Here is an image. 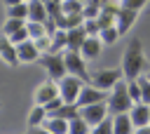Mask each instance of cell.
I'll return each instance as SVG.
<instances>
[{
    "label": "cell",
    "instance_id": "10",
    "mask_svg": "<svg viewBox=\"0 0 150 134\" xmlns=\"http://www.w3.org/2000/svg\"><path fill=\"white\" fill-rule=\"evenodd\" d=\"M0 59L7 63V66H16L19 63V54H16V45L12 42L9 35H0Z\"/></svg>",
    "mask_w": 150,
    "mask_h": 134
},
{
    "label": "cell",
    "instance_id": "11",
    "mask_svg": "<svg viewBox=\"0 0 150 134\" xmlns=\"http://www.w3.org/2000/svg\"><path fill=\"white\" fill-rule=\"evenodd\" d=\"M54 96H59V82H56V80H52V78H49V80H45V82L35 89V103H42V106H45V103H47V101H52Z\"/></svg>",
    "mask_w": 150,
    "mask_h": 134
},
{
    "label": "cell",
    "instance_id": "27",
    "mask_svg": "<svg viewBox=\"0 0 150 134\" xmlns=\"http://www.w3.org/2000/svg\"><path fill=\"white\" fill-rule=\"evenodd\" d=\"M61 9H63V14H82L84 2L82 0H63L61 2Z\"/></svg>",
    "mask_w": 150,
    "mask_h": 134
},
{
    "label": "cell",
    "instance_id": "22",
    "mask_svg": "<svg viewBox=\"0 0 150 134\" xmlns=\"http://www.w3.org/2000/svg\"><path fill=\"white\" fill-rule=\"evenodd\" d=\"M68 132H73V134H87V132H91V125L82 115H77V118L68 120Z\"/></svg>",
    "mask_w": 150,
    "mask_h": 134
},
{
    "label": "cell",
    "instance_id": "20",
    "mask_svg": "<svg viewBox=\"0 0 150 134\" xmlns=\"http://www.w3.org/2000/svg\"><path fill=\"white\" fill-rule=\"evenodd\" d=\"M45 120H47V108H45L42 103H35V108H33L30 115H28V129H33V127H42Z\"/></svg>",
    "mask_w": 150,
    "mask_h": 134
},
{
    "label": "cell",
    "instance_id": "36",
    "mask_svg": "<svg viewBox=\"0 0 150 134\" xmlns=\"http://www.w3.org/2000/svg\"><path fill=\"white\" fill-rule=\"evenodd\" d=\"M45 5H47V12H49V16H59L63 9H61V2H54V0H45Z\"/></svg>",
    "mask_w": 150,
    "mask_h": 134
},
{
    "label": "cell",
    "instance_id": "38",
    "mask_svg": "<svg viewBox=\"0 0 150 134\" xmlns=\"http://www.w3.org/2000/svg\"><path fill=\"white\" fill-rule=\"evenodd\" d=\"M145 2L148 0H122V7H129V9H141V7H145Z\"/></svg>",
    "mask_w": 150,
    "mask_h": 134
},
{
    "label": "cell",
    "instance_id": "6",
    "mask_svg": "<svg viewBox=\"0 0 150 134\" xmlns=\"http://www.w3.org/2000/svg\"><path fill=\"white\" fill-rule=\"evenodd\" d=\"M63 56H66L68 73H73V75H77V78H82L84 82H91V75L87 73V66H84V56H82L77 49H66V52H63Z\"/></svg>",
    "mask_w": 150,
    "mask_h": 134
},
{
    "label": "cell",
    "instance_id": "8",
    "mask_svg": "<svg viewBox=\"0 0 150 134\" xmlns=\"http://www.w3.org/2000/svg\"><path fill=\"white\" fill-rule=\"evenodd\" d=\"M96 101H108L105 89H98L96 85L84 82V85H82V92H80V96H77V106H89V103H96Z\"/></svg>",
    "mask_w": 150,
    "mask_h": 134
},
{
    "label": "cell",
    "instance_id": "13",
    "mask_svg": "<svg viewBox=\"0 0 150 134\" xmlns=\"http://www.w3.org/2000/svg\"><path fill=\"white\" fill-rule=\"evenodd\" d=\"M101 47H103V40H101L98 35H87V40H84L82 47H80V54H82L84 59H96V56L101 54Z\"/></svg>",
    "mask_w": 150,
    "mask_h": 134
},
{
    "label": "cell",
    "instance_id": "28",
    "mask_svg": "<svg viewBox=\"0 0 150 134\" xmlns=\"http://www.w3.org/2000/svg\"><path fill=\"white\" fill-rule=\"evenodd\" d=\"M21 26H26V19H14V16H7L5 26H2V33H5V35H12V33H16Z\"/></svg>",
    "mask_w": 150,
    "mask_h": 134
},
{
    "label": "cell",
    "instance_id": "32",
    "mask_svg": "<svg viewBox=\"0 0 150 134\" xmlns=\"http://www.w3.org/2000/svg\"><path fill=\"white\" fill-rule=\"evenodd\" d=\"M63 103H66V101H63V96H61V94H59V96H54L52 101H47V103H45V108H47V115H54V113H56V110H59Z\"/></svg>",
    "mask_w": 150,
    "mask_h": 134
},
{
    "label": "cell",
    "instance_id": "34",
    "mask_svg": "<svg viewBox=\"0 0 150 134\" xmlns=\"http://www.w3.org/2000/svg\"><path fill=\"white\" fill-rule=\"evenodd\" d=\"M84 31H87V35H98L101 33L98 19H84Z\"/></svg>",
    "mask_w": 150,
    "mask_h": 134
},
{
    "label": "cell",
    "instance_id": "21",
    "mask_svg": "<svg viewBox=\"0 0 150 134\" xmlns=\"http://www.w3.org/2000/svg\"><path fill=\"white\" fill-rule=\"evenodd\" d=\"M68 49V31L66 28H56V33L52 35V52H61Z\"/></svg>",
    "mask_w": 150,
    "mask_h": 134
},
{
    "label": "cell",
    "instance_id": "40",
    "mask_svg": "<svg viewBox=\"0 0 150 134\" xmlns=\"http://www.w3.org/2000/svg\"><path fill=\"white\" fill-rule=\"evenodd\" d=\"M54 2H63V0H54Z\"/></svg>",
    "mask_w": 150,
    "mask_h": 134
},
{
    "label": "cell",
    "instance_id": "15",
    "mask_svg": "<svg viewBox=\"0 0 150 134\" xmlns=\"http://www.w3.org/2000/svg\"><path fill=\"white\" fill-rule=\"evenodd\" d=\"M54 21H56V26L59 28H66V31H70V28H75V26H82L84 24V14H59V16H54Z\"/></svg>",
    "mask_w": 150,
    "mask_h": 134
},
{
    "label": "cell",
    "instance_id": "3",
    "mask_svg": "<svg viewBox=\"0 0 150 134\" xmlns=\"http://www.w3.org/2000/svg\"><path fill=\"white\" fill-rule=\"evenodd\" d=\"M108 110H110V115L115 113H127V110H131V106H134V99H131V94H129V87H127V82H117L115 87H112V94H108Z\"/></svg>",
    "mask_w": 150,
    "mask_h": 134
},
{
    "label": "cell",
    "instance_id": "18",
    "mask_svg": "<svg viewBox=\"0 0 150 134\" xmlns=\"http://www.w3.org/2000/svg\"><path fill=\"white\" fill-rule=\"evenodd\" d=\"M84 40H87L84 24H82V26H75V28L68 31V49H77V52H80V47H82Z\"/></svg>",
    "mask_w": 150,
    "mask_h": 134
},
{
    "label": "cell",
    "instance_id": "24",
    "mask_svg": "<svg viewBox=\"0 0 150 134\" xmlns=\"http://www.w3.org/2000/svg\"><path fill=\"white\" fill-rule=\"evenodd\" d=\"M26 26H28V33H30L33 40H38V38H42V35H49L47 28H45V21H33V19H28Z\"/></svg>",
    "mask_w": 150,
    "mask_h": 134
},
{
    "label": "cell",
    "instance_id": "2",
    "mask_svg": "<svg viewBox=\"0 0 150 134\" xmlns=\"http://www.w3.org/2000/svg\"><path fill=\"white\" fill-rule=\"evenodd\" d=\"M38 63L47 71V75L52 80H61L63 75H68V66H66V56L63 52H42L38 56Z\"/></svg>",
    "mask_w": 150,
    "mask_h": 134
},
{
    "label": "cell",
    "instance_id": "30",
    "mask_svg": "<svg viewBox=\"0 0 150 134\" xmlns=\"http://www.w3.org/2000/svg\"><path fill=\"white\" fill-rule=\"evenodd\" d=\"M138 82H141V101L150 103V78H148V75H145V78L138 75Z\"/></svg>",
    "mask_w": 150,
    "mask_h": 134
},
{
    "label": "cell",
    "instance_id": "33",
    "mask_svg": "<svg viewBox=\"0 0 150 134\" xmlns=\"http://www.w3.org/2000/svg\"><path fill=\"white\" fill-rule=\"evenodd\" d=\"M82 14H84V19H96V16L101 14V7H98V5H94V2H84Z\"/></svg>",
    "mask_w": 150,
    "mask_h": 134
},
{
    "label": "cell",
    "instance_id": "12",
    "mask_svg": "<svg viewBox=\"0 0 150 134\" xmlns=\"http://www.w3.org/2000/svg\"><path fill=\"white\" fill-rule=\"evenodd\" d=\"M131 122H134V127L138 129V127H143V125H150V103H145V101H136L134 106H131Z\"/></svg>",
    "mask_w": 150,
    "mask_h": 134
},
{
    "label": "cell",
    "instance_id": "39",
    "mask_svg": "<svg viewBox=\"0 0 150 134\" xmlns=\"http://www.w3.org/2000/svg\"><path fill=\"white\" fill-rule=\"evenodd\" d=\"M19 2H23V0H5V5H7V7H12V5H19Z\"/></svg>",
    "mask_w": 150,
    "mask_h": 134
},
{
    "label": "cell",
    "instance_id": "37",
    "mask_svg": "<svg viewBox=\"0 0 150 134\" xmlns=\"http://www.w3.org/2000/svg\"><path fill=\"white\" fill-rule=\"evenodd\" d=\"M35 42H38L40 52H52V35H42V38H38Z\"/></svg>",
    "mask_w": 150,
    "mask_h": 134
},
{
    "label": "cell",
    "instance_id": "16",
    "mask_svg": "<svg viewBox=\"0 0 150 134\" xmlns=\"http://www.w3.org/2000/svg\"><path fill=\"white\" fill-rule=\"evenodd\" d=\"M47 16H49V12H47L45 0H28V19H33V21H45Z\"/></svg>",
    "mask_w": 150,
    "mask_h": 134
},
{
    "label": "cell",
    "instance_id": "41",
    "mask_svg": "<svg viewBox=\"0 0 150 134\" xmlns=\"http://www.w3.org/2000/svg\"><path fill=\"white\" fill-rule=\"evenodd\" d=\"M148 78H150V68H148Z\"/></svg>",
    "mask_w": 150,
    "mask_h": 134
},
{
    "label": "cell",
    "instance_id": "35",
    "mask_svg": "<svg viewBox=\"0 0 150 134\" xmlns=\"http://www.w3.org/2000/svg\"><path fill=\"white\" fill-rule=\"evenodd\" d=\"M9 38H12V42H14V45H19V42L28 40V38H30V33H28V26H21V28H19L16 33H12Z\"/></svg>",
    "mask_w": 150,
    "mask_h": 134
},
{
    "label": "cell",
    "instance_id": "26",
    "mask_svg": "<svg viewBox=\"0 0 150 134\" xmlns=\"http://www.w3.org/2000/svg\"><path fill=\"white\" fill-rule=\"evenodd\" d=\"M122 33H120V28L117 26H108V28H101V33H98V38L103 40V45H112L117 38H120Z\"/></svg>",
    "mask_w": 150,
    "mask_h": 134
},
{
    "label": "cell",
    "instance_id": "9",
    "mask_svg": "<svg viewBox=\"0 0 150 134\" xmlns=\"http://www.w3.org/2000/svg\"><path fill=\"white\" fill-rule=\"evenodd\" d=\"M16 54H19V61H21V63H33V61H38V56H40L42 52H40L38 42H35L33 38H28V40H23V42L16 45Z\"/></svg>",
    "mask_w": 150,
    "mask_h": 134
},
{
    "label": "cell",
    "instance_id": "7",
    "mask_svg": "<svg viewBox=\"0 0 150 134\" xmlns=\"http://www.w3.org/2000/svg\"><path fill=\"white\" fill-rule=\"evenodd\" d=\"M80 115L91 125V129L105 118V115H110V110H108V103L105 101H96V103H89V106H80Z\"/></svg>",
    "mask_w": 150,
    "mask_h": 134
},
{
    "label": "cell",
    "instance_id": "23",
    "mask_svg": "<svg viewBox=\"0 0 150 134\" xmlns=\"http://www.w3.org/2000/svg\"><path fill=\"white\" fill-rule=\"evenodd\" d=\"M7 16H14V19H26V21H28V0H23V2H19V5L7 7Z\"/></svg>",
    "mask_w": 150,
    "mask_h": 134
},
{
    "label": "cell",
    "instance_id": "29",
    "mask_svg": "<svg viewBox=\"0 0 150 134\" xmlns=\"http://www.w3.org/2000/svg\"><path fill=\"white\" fill-rule=\"evenodd\" d=\"M94 132H96V134H108V132H112V115H105V118L94 127Z\"/></svg>",
    "mask_w": 150,
    "mask_h": 134
},
{
    "label": "cell",
    "instance_id": "25",
    "mask_svg": "<svg viewBox=\"0 0 150 134\" xmlns=\"http://www.w3.org/2000/svg\"><path fill=\"white\" fill-rule=\"evenodd\" d=\"M54 115H59V118H63V120H73V118L80 115V106H77V103H63Z\"/></svg>",
    "mask_w": 150,
    "mask_h": 134
},
{
    "label": "cell",
    "instance_id": "14",
    "mask_svg": "<svg viewBox=\"0 0 150 134\" xmlns=\"http://www.w3.org/2000/svg\"><path fill=\"white\" fill-rule=\"evenodd\" d=\"M136 9H129V7H120V12H117V28H120V33H127L131 26H134V21H136Z\"/></svg>",
    "mask_w": 150,
    "mask_h": 134
},
{
    "label": "cell",
    "instance_id": "1",
    "mask_svg": "<svg viewBox=\"0 0 150 134\" xmlns=\"http://www.w3.org/2000/svg\"><path fill=\"white\" fill-rule=\"evenodd\" d=\"M148 61L143 56V45L138 38H131L124 54H122V71H124V78L127 80H134L141 75V71H148Z\"/></svg>",
    "mask_w": 150,
    "mask_h": 134
},
{
    "label": "cell",
    "instance_id": "5",
    "mask_svg": "<svg viewBox=\"0 0 150 134\" xmlns=\"http://www.w3.org/2000/svg\"><path fill=\"white\" fill-rule=\"evenodd\" d=\"M124 78V71H117V68H101L91 75V85H96L98 89H112L120 80Z\"/></svg>",
    "mask_w": 150,
    "mask_h": 134
},
{
    "label": "cell",
    "instance_id": "42",
    "mask_svg": "<svg viewBox=\"0 0 150 134\" xmlns=\"http://www.w3.org/2000/svg\"><path fill=\"white\" fill-rule=\"evenodd\" d=\"M82 2H87V0H82Z\"/></svg>",
    "mask_w": 150,
    "mask_h": 134
},
{
    "label": "cell",
    "instance_id": "4",
    "mask_svg": "<svg viewBox=\"0 0 150 134\" xmlns=\"http://www.w3.org/2000/svg\"><path fill=\"white\" fill-rule=\"evenodd\" d=\"M82 82L84 80L77 78V75H73V73H68V75H63L59 80V94L63 96L66 103H77V96L82 92Z\"/></svg>",
    "mask_w": 150,
    "mask_h": 134
},
{
    "label": "cell",
    "instance_id": "19",
    "mask_svg": "<svg viewBox=\"0 0 150 134\" xmlns=\"http://www.w3.org/2000/svg\"><path fill=\"white\" fill-rule=\"evenodd\" d=\"M131 127H134V122H131L129 110H127V113H117V115L112 118V132H117V134H127V132H131Z\"/></svg>",
    "mask_w": 150,
    "mask_h": 134
},
{
    "label": "cell",
    "instance_id": "31",
    "mask_svg": "<svg viewBox=\"0 0 150 134\" xmlns=\"http://www.w3.org/2000/svg\"><path fill=\"white\" fill-rule=\"evenodd\" d=\"M96 19H98L101 28H108V26H112V24L117 21V14H110V12H103V9H101V14H98Z\"/></svg>",
    "mask_w": 150,
    "mask_h": 134
},
{
    "label": "cell",
    "instance_id": "17",
    "mask_svg": "<svg viewBox=\"0 0 150 134\" xmlns=\"http://www.w3.org/2000/svg\"><path fill=\"white\" fill-rule=\"evenodd\" d=\"M42 129L54 132V134H63V132H68V120H63L59 115H47V120L42 122Z\"/></svg>",
    "mask_w": 150,
    "mask_h": 134
}]
</instances>
